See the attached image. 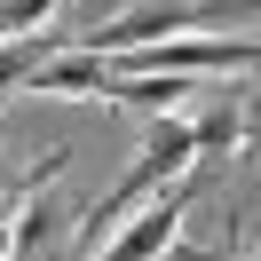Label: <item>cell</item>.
<instances>
[{
	"mask_svg": "<svg viewBox=\"0 0 261 261\" xmlns=\"http://www.w3.org/2000/svg\"><path fill=\"white\" fill-rule=\"evenodd\" d=\"M214 8H182V0H166V8H111V16H95V32H71V56H95V64H111V56H135V48H159V40H182L190 24H206Z\"/></svg>",
	"mask_w": 261,
	"mask_h": 261,
	"instance_id": "cell-1",
	"label": "cell"
},
{
	"mask_svg": "<svg viewBox=\"0 0 261 261\" xmlns=\"http://www.w3.org/2000/svg\"><path fill=\"white\" fill-rule=\"evenodd\" d=\"M198 190H206V182H198V166H190L174 190H159L150 206H135L127 222L111 229V245H103L95 261H159V253H174V229H182V214L198 206Z\"/></svg>",
	"mask_w": 261,
	"mask_h": 261,
	"instance_id": "cell-2",
	"label": "cell"
},
{
	"mask_svg": "<svg viewBox=\"0 0 261 261\" xmlns=\"http://www.w3.org/2000/svg\"><path fill=\"white\" fill-rule=\"evenodd\" d=\"M103 87H111V71H103L95 56H48V64L32 71L24 95H80V103H103Z\"/></svg>",
	"mask_w": 261,
	"mask_h": 261,
	"instance_id": "cell-3",
	"label": "cell"
},
{
	"mask_svg": "<svg viewBox=\"0 0 261 261\" xmlns=\"http://www.w3.org/2000/svg\"><path fill=\"white\" fill-rule=\"evenodd\" d=\"M56 8L48 0H0V40H24V32H48Z\"/></svg>",
	"mask_w": 261,
	"mask_h": 261,
	"instance_id": "cell-4",
	"label": "cell"
},
{
	"mask_svg": "<svg viewBox=\"0 0 261 261\" xmlns=\"http://www.w3.org/2000/svg\"><path fill=\"white\" fill-rule=\"evenodd\" d=\"M24 190V174H16V166H8V159H0V206H8V198H16Z\"/></svg>",
	"mask_w": 261,
	"mask_h": 261,
	"instance_id": "cell-5",
	"label": "cell"
},
{
	"mask_svg": "<svg viewBox=\"0 0 261 261\" xmlns=\"http://www.w3.org/2000/svg\"><path fill=\"white\" fill-rule=\"evenodd\" d=\"M0 261H8V206H0Z\"/></svg>",
	"mask_w": 261,
	"mask_h": 261,
	"instance_id": "cell-6",
	"label": "cell"
}]
</instances>
